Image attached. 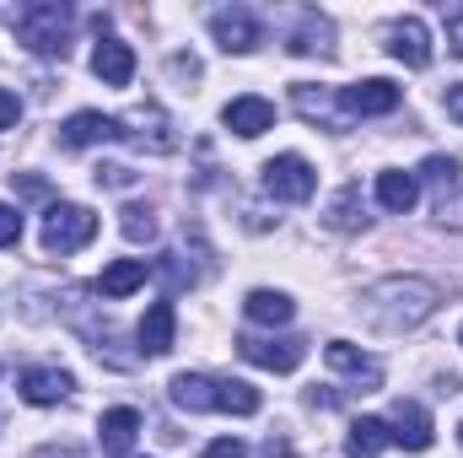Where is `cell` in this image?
<instances>
[{"label":"cell","instance_id":"cell-1","mask_svg":"<svg viewBox=\"0 0 463 458\" xmlns=\"http://www.w3.org/2000/svg\"><path fill=\"white\" fill-rule=\"evenodd\" d=\"M366 302H393V308L372 313V324H377V329H410V324H420V319L437 308V286H431V281L404 275V281H383V286H372V291H366Z\"/></svg>","mask_w":463,"mask_h":458},{"label":"cell","instance_id":"cell-2","mask_svg":"<svg viewBox=\"0 0 463 458\" xmlns=\"http://www.w3.org/2000/svg\"><path fill=\"white\" fill-rule=\"evenodd\" d=\"M71 5L65 0H33L16 11V38L33 49V54H65L71 49Z\"/></svg>","mask_w":463,"mask_h":458},{"label":"cell","instance_id":"cell-3","mask_svg":"<svg viewBox=\"0 0 463 458\" xmlns=\"http://www.w3.org/2000/svg\"><path fill=\"white\" fill-rule=\"evenodd\" d=\"M92 237H98V216H92L87 205L60 200V205L43 211V248H49V253H76V248H87Z\"/></svg>","mask_w":463,"mask_h":458},{"label":"cell","instance_id":"cell-4","mask_svg":"<svg viewBox=\"0 0 463 458\" xmlns=\"http://www.w3.org/2000/svg\"><path fill=\"white\" fill-rule=\"evenodd\" d=\"M264 189H269L275 200H291V205H302V200H313V189H318V173H313V162H307V157L286 151V157H269V162H264Z\"/></svg>","mask_w":463,"mask_h":458},{"label":"cell","instance_id":"cell-5","mask_svg":"<svg viewBox=\"0 0 463 458\" xmlns=\"http://www.w3.org/2000/svg\"><path fill=\"white\" fill-rule=\"evenodd\" d=\"M383 426H388V443H399V448H410V453H426V448H431V410L415 405V399H399V405L383 415Z\"/></svg>","mask_w":463,"mask_h":458},{"label":"cell","instance_id":"cell-6","mask_svg":"<svg viewBox=\"0 0 463 458\" xmlns=\"http://www.w3.org/2000/svg\"><path fill=\"white\" fill-rule=\"evenodd\" d=\"M399 109V87L372 76V81H355V87H340V114L345 119H372V114H393Z\"/></svg>","mask_w":463,"mask_h":458},{"label":"cell","instance_id":"cell-7","mask_svg":"<svg viewBox=\"0 0 463 458\" xmlns=\"http://www.w3.org/2000/svg\"><path fill=\"white\" fill-rule=\"evenodd\" d=\"M388 54H393L399 65H410V71H426V65H431V33H426V22H420V16L388 22Z\"/></svg>","mask_w":463,"mask_h":458},{"label":"cell","instance_id":"cell-8","mask_svg":"<svg viewBox=\"0 0 463 458\" xmlns=\"http://www.w3.org/2000/svg\"><path fill=\"white\" fill-rule=\"evenodd\" d=\"M237 350L253 361V367H269V372H297L302 367V356H307V345L297 340V335H280V340H264V335H242Z\"/></svg>","mask_w":463,"mask_h":458},{"label":"cell","instance_id":"cell-9","mask_svg":"<svg viewBox=\"0 0 463 458\" xmlns=\"http://www.w3.org/2000/svg\"><path fill=\"white\" fill-rule=\"evenodd\" d=\"M129 129H124V119H109V114H92V109H81V114H71L60 124V140L71 146V151H81V146H103V140H124Z\"/></svg>","mask_w":463,"mask_h":458},{"label":"cell","instance_id":"cell-10","mask_svg":"<svg viewBox=\"0 0 463 458\" xmlns=\"http://www.w3.org/2000/svg\"><path fill=\"white\" fill-rule=\"evenodd\" d=\"M211 33H216V43H222L227 54H248V49H259V38H264L259 16H253V11H242V5L216 11V16H211Z\"/></svg>","mask_w":463,"mask_h":458},{"label":"cell","instance_id":"cell-11","mask_svg":"<svg viewBox=\"0 0 463 458\" xmlns=\"http://www.w3.org/2000/svg\"><path fill=\"white\" fill-rule=\"evenodd\" d=\"M173 405L189 410V415H205V410H222V377H205V372H178L167 383Z\"/></svg>","mask_w":463,"mask_h":458},{"label":"cell","instance_id":"cell-12","mask_svg":"<svg viewBox=\"0 0 463 458\" xmlns=\"http://www.w3.org/2000/svg\"><path fill=\"white\" fill-rule=\"evenodd\" d=\"M324 356H329V367H335V372H345V377L355 383V388H361V394H372V388H383V361H372V356H361L355 345L335 340L329 350H324Z\"/></svg>","mask_w":463,"mask_h":458},{"label":"cell","instance_id":"cell-13","mask_svg":"<svg viewBox=\"0 0 463 458\" xmlns=\"http://www.w3.org/2000/svg\"><path fill=\"white\" fill-rule=\"evenodd\" d=\"M71 388H76V377L65 367H33V372H22V399L27 405H60V399H71Z\"/></svg>","mask_w":463,"mask_h":458},{"label":"cell","instance_id":"cell-14","mask_svg":"<svg viewBox=\"0 0 463 458\" xmlns=\"http://www.w3.org/2000/svg\"><path fill=\"white\" fill-rule=\"evenodd\" d=\"M92 71H98L103 87H129V81H135V49L118 43V38H103V43L92 49Z\"/></svg>","mask_w":463,"mask_h":458},{"label":"cell","instance_id":"cell-15","mask_svg":"<svg viewBox=\"0 0 463 458\" xmlns=\"http://www.w3.org/2000/svg\"><path fill=\"white\" fill-rule=\"evenodd\" d=\"M135 335H140V350H146V356H167V350H173V335H178V313H173V302H151Z\"/></svg>","mask_w":463,"mask_h":458},{"label":"cell","instance_id":"cell-16","mask_svg":"<svg viewBox=\"0 0 463 458\" xmlns=\"http://www.w3.org/2000/svg\"><path fill=\"white\" fill-rule=\"evenodd\" d=\"M415 200H420V178H415V173H399V167L377 173V205H383V211L410 216V211H415Z\"/></svg>","mask_w":463,"mask_h":458},{"label":"cell","instance_id":"cell-17","mask_svg":"<svg viewBox=\"0 0 463 458\" xmlns=\"http://www.w3.org/2000/svg\"><path fill=\"white\" fill-rule=\"evenodd\" d=\"M135 437H140V415H135L129 405L103 410V421H98V443H103V453H129Z\"/></svg>","mask_w":463,"mask_h":458},{"label":"cell","instance_id":"cell-18","mask_svg":"<svg viewBox=\"0 0 463 458\" xmlns=\"http://www.w3.org/2000/svg\"><path fill=\"white\" fill-rule=\"evenodd\" d=\"M222 119H227V129H237L242 140H253V135H264V129L275 124V109H269L264 98H232Z\"/></svg>","mask_w":463,"mask_h":458},{"label":"cell","instance_id":"cell-19","mask_svg":"<svg viewBox=\"0 0 463 458\" xmlns=\"http://www.w3.org/2000/svg\"><path fill=\"white\" fill-rule=\"evenodd\" d=\"M146 275H151L146 259H114V264L98 275V291H103V297H129V291L146 286Z\"/></svg>","mask_w":463,"mask_h":458},{"label":"cell","instance_id":"cell-20","mask_svg":"<svg viewBox=\"0 0 463 458\" xmlns=\"http://www.w3.org/2000/svg\"><path fill=\"white\" fill-rule=\"evenodd\" d=\"M291 103H297V114L302 119H313V124H324V129H345L350 119L335 109V98L324 92V87H297L291 92Z\"/></svg>","mask_w":463,"mask_h":458},{"label":"cell","instance_id":"cell-21","mask_svg":"<svg viewBox=\"0 0 463 458\" xmlns=\"http://www.w3.org/2000/svg\"><path fill=\"white\" fill-rule=\"evenodd\" d=\"M242 308H248L253 324H269V329H275V324H291V313H297V302H291L286 291H248Z\"/></svg>","mask_w":463,"mask_h":458},{"label":"cell","instance_id":"cell-22","mask_svg":"<svg viewBox=\"0 0 463 458\" xmlns=\"http://www.w3.org/2000/svg\"><path fill=\"white\" fill-rule=\"evenodd\" d=\"M383 448H388V426L377 415H361L345 437V458H377Z\"/></svg>","mask_w":463,"mask_h":458},{"label":"cell","instance_id":"cell-23","mask_svg":"<svg viewBox=\"0 0 463 458\" xmlns=\"http://www.w3.org/2000/svg\"><path fill=\"white\" fill-rule=\"evenodd\" d=\"M286 49H291V54H329V49H335V27H329L324 16H313V11H307Z\"/></svg>","mask_w":463,"mask_h":458},{"label":"cell","instance_id":"cell-24","mask_svg":"<svg viewBox=\"0 0 463 458\" xmlns=\"http://www.w3.org/2000/svg\"><path fill=\"white\" fill-rule=\"evenodd\" d=\"M335 232H355L366 216H361V184H345L340 195H335V205H329V216H324Z\"/></svg>","mask_w":463,"mask_h":458},{"label":"cell","instance_id":"cell-25","mask_svg":"<svg viewBox=\"0 0 463 458\" xmlns=\"http://www.w3.org/2000/svg\"><path fill=\"white\" fill-rule=\"evenodd\" d=\"M458 173H463V167H458V162H453V157H426L415 178H420V184H431V189H437V195L448 200V195L458 189ZM442 200H437V205H442Z\"/></svg>","mask_w":463,"mask_h":458},{"label":"cell","instance_id":"cell-26","mask_svg":"<svg viewBox=\"0 0 463 458\" xmlns=\"http://www.w3.org/2000/svg\"><path fill=\"white\" fill-rule=\"evenodd\" d=\"M118 216H124L118 227H124L129 243H151V237H156V216H151V205H140V200H135V205H124Z\"/></svg>","mask_w":463,"mask_h":458},{"label":"cell","instance_id":"cell-27","mask_svg":"<svg viewBox=\"0 0 463 458\" xmlns=\"http://www.w3.org/2000/svg\"><path fill=\"white\" fill-rule=\"evenodd\" d=\"M22 243V211L0 200V248H16Z\"/></svg>","mask_w":463,"mask_h":458},{"label":"cell","instance_id":"cell-28","mask_svg":"<svg viewBox=\"0 0 463 458\" xmlns=\"http://www.w3.org/2000/svg\"><path fill=\"white\" fill-rule=\"evenodd\" d=\"M448 49L463 60V5H453V11H448Z\"/></svg>","mask_w":463,"mask_h":458},{"label":"cell","instance_id":"cell-29","mask_svg":"<svg viewBox=\"0 0 463 458\" xmlns=\"http://www.w3.org/2000/svg\"><path fill=\"white\" fill-rule=\"evenodd\" d=\"M16 119H22V103H16V92H5V87H0V129H11Z\"/></svg>","mask_w":463,"mask_h":458},{"label":"cell","instance_id":"cell-30","mask_svg":"<svg viewBox=\"0 0 463 458\" xmlns=\"http://www.w3.org/2000/svg\"><path fill=\"white\" fill-rule=\"evenodd\" d=\"M205 458H248V448H242L237 437H222V443H211V448H205Z\"/></svg>","mask_w":463,"mask_h":458},{"label":"cell","instance_id":"cell-31","mask_svg":"<svg viewBox=\"0 0 463 458\" xmlns=\"http://www.w3.org/2000/svg\"><path fill=\"white\" fill-rule=\"evenodd\" d=\"M448 114L463 124V81H458V87H448Z\"/></svg>","mask_w":463,"mask_h":458},{"label":"cell","instance_id":"cell-32","mask_svg":"<svg viewBox=\"0 0 463 458\" xmlns=\"http://www.w3.org/2000/svg\"><path fill=\"white\" fill-rule=\"evenodd\" d=\"M458 340H463V335H458Z\"/></svg>","mask_w":463,"mask_h":458},{"label":"cell","instance_id":"cell-33","mask_svg":"<svg viewBox=\"0 0 463 458\" xmlns=\"http://www.w3.org/2000/svg\"><path fill=\"white\" fill-rule=\"evenodd\" d=\"M458 437H463V432H458Z\"/></svg>","mask_w":463,"mask_h":458}]
</instances>
